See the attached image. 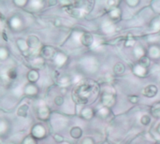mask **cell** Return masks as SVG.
<instances>
[{
  "instance_id": "obj_15",
  "label": "cell",
  "mask_w": 160,
  "mask_h": 144,
  "mask_svg": "<svg viewBox=\"0 0 160 144\" xmlns=\"http://www.w3.org/2000/svg\"><path fill=\"white\" fill-rule=\"evenodd\" d=\"M151 112L156 118H160V104H156L155 106H153Z\"/></svg>"
},
{
  "instance_id": "obj_5",
  "label": "cell",
  "mask_w": 160,
  "mask_h": 144,
  "mask_svg": "<svg viewBox=\"0 0 160 144\" xmlns=\"http://www.w3.org/2000/svg\"><path fill=\"white\" fill-rule=\"evenodd\" d=\"M93 41H94V38H93L92 35H90V34H84L81 37V42L84 46H90V45H92Z\"/></svg>"
},
{
  "instance_id": "obj_6",
  "label": "cell",
  "mask_w": 160,
  "mask_h": 144,
  "mask_svg": "<svg viewBox=\"0 0 160 144\" xmlns=\"http://www.w3.org/2000/svg\"><path fill=\"white\" fill-rule=\"evenodd\" d=\"M32 134L34 137L40 139L44 136V129L41 126H35L32 130Z\"/></svg>"
},
{
  "instance_id": "obj_9",
  "label": "cell",
  "mask_w": 160,
  "mask_h": 144,
  "mask_svg": "<svg viewBox=\"0 0 160 144\" xmlns=\"http://www.w3.org/2000/svg\"><path fill=\"white\" fill-rule=\"evenodd\" d=\"M70 135H71V137L74 138V139H80V138L82 137V130L80 127H73V128L70 130Z\"/></svg>"
},
{
  "instance_id": "obj_2",
  "label": "cell",
  "mask_w": 160,
  "mask_h": 144,
  "mask_svg": "<svg viewBox=\"0 0 160 144\" xmlns=\"http://www.w3.org/2000/svg\"><path fill=\"white\" fill-rule=\"evenodd\" d=\"M158 94V88L155 85H149L144 88L143 95L146 96L147 97H154Z\"/></svg>"
},
{
  "instance_id": "obj_14",
  "label": "cell",
  "mask_w": 160,
  "mask_h": 144,
  "mask_svg": "<svg viewBox=\"0 0 160 144\" xmlns=\"http://www.w3.org/2000/svg\"><path fill=\"white\" fill-rule=\"evenodd\" d=\"M93 115V111L89 108H85L82 112V116L85 119H90Z\"/></svg>"
},
{
  "instance_id": "obj_8",
  "label": "cell",
  "mask_w": 160,
  "mask_h": 144,
  "mask_svg": "<svg viewBox=\"0 0 160 144\" xmlns=\"http://www.w3.org/2000/svg\"><path fill=\"white\" fill-rule=\"evenodd\" d=\"M27 79L32 83L36 82L38 81V71H36L35 69L30 70L28 72V74H27Z\"/></svg>"
},
{
  "instance_id": "obj_18",
  "label": "cell",
  "mask_w": 160,
  "mask_h": 144,
  "mask_svg": "<svg viewBox=\"0 0 160 144\" xmlns=\"http://www.w3.org/2000/svg\"><path fill=\"white\" fill-rule=\"evenodd\" d=\"M54 103H55V105H57V106H61V105L64 103V98H63L62 97H60V96H57V97L54 98Z\"/></svg>"
},
{
  "instance_id": "obj_23",
  "label": "cell",
  "mask_w": 160,
  "mask_h": 144,
  "mask_svg": "<svg viewBox=\"0 0 160 144\" xmlns=\"http://www.w3.org/2000/svg\"><path fill=\"white\" fill-rule=\"evenodd\" d=\"M138 3H139V1H137V2H130V1H128V4L130 5V6H135V5H137Z\"/></svg>"
},
{
  "instance_id": "obj_1",
  "label": "cell",
  "mask_w": 160,
  "mask_h": 144,
  "mask_svg": "<svg viewBox=\"0 0 160 144\" xmlns=\"http://www.w3.org/2000/svg\"><path fill=\"white\" fill-rule=\"evenodd\" d=\"M92 91V87L88 84H83L82 86H80L77 89V98L81 103H86L87 102V98H88V95L91 93Z\"/></svg>"
},
{
  "instance_id": "obj_16",
  "label": "cell",
  "mask_w": 160,
  "mask_h": 144,
  "mask_svg": "<svg viewBox=\"0 0 160 144\" xmlns=\"http://www.w3.org/2000/svg\"><path fill=\"white\" fill-rule=\"evenodd\" d=\"M141 122H142V125L147 126V125H149V124H150V122H151V118H150V116H148V115H143V116L141 118Z\"/></svg>"
},
{
  "instance_id": "obj_20",
  "label": "cell",
  "mask_w": 160,
  "mask_h": 144,
  "mask_svg": "<svg viewBox=\"0 0 160 144\" xmlns=\"http://www.w3.org/2000/svg\"><path fill=\"white\" fill-rule=\"evenodd\" d=\"M82 144H95L94 141L91 138H84L82 142Z\"/></svg>"
},
{
  "instance_id": "obj_17",
  "label": "cell",
  "mask_w": 160,
  "mask_h": 144,
  "mask_svg": "<svg viewBox=\"0 0 160 144\" xmlns=\"http://www.w3.org/2000/svg\"><path fill=\"white\" fill-rule=\"evenodd\" d=\"M120 10L118 9V8H113L112 11H111V16L112 17V18H118L119 16H120Z\"/></svg>"
},
{
  "instance_id": "obj_21",
  "label": "cell",
  "mask_w": 160,
  "mask_h": 144,
  "mask_svg": "<svg viewBox=\"0 0 160 144\" xmlns=\"http://www.w3.org/2000/svg\"><path fill=\"white\" fill-rule=\"evenodd\" d=\"M53 140L56 142H62L64 141L63 137H61L60 135H54L53 136Z\"/></svg>"
},
{
  "instance_id": "obj_24",
  "label": "cell",
  "mask_w": 160,
  "mask_h": 144,
  "mask_svg": "<svg viewBox=\"0 0 160 144\" xmlns=\"http://www.w3.org/2000/svg\"><path fill=\"white\" fill-rule=\"evenodd\" d=\"M56 1H50V5H55Z\"/></svg>"
},
{
  "instance_id": "obj_13",
  "label": "cell",
  "mask_w": 160,
  "mask_h": 144,
  "mask_svg": "<svg viewBox=\"0 0 160 144\" xmlns=\"http://www.w3.org/2000/svg\"><path fill=\"white\" fill-rule=\"evenodd\" d=\"M139 63H140V66H141L142 67L146 68V67H148L150 66V59H149L147 56H142V57L140 58Z\"/></svg>"
},
{
  "instance_id": "obj_25",
  "label": "cell",
  "mask_w": 160,
  "mask_h": 144,
  "mask_svg": "<svg viewBox=\"0 0 160 144\" xmlns=\"http://www.w3.org/2000/svg\"><path fill=\"white\" fill-rule=\"evenodd\" d=\"M158 132L160 134V124L158 125Z\"/></svg>"
},
{
  "instance_id": "obj_11",
  "label": "cell",
  "mask_w": 160,
  "mask_h": 144,
  "mask_svg": "<svg viewBox=\"0 0 160 144\" xmlns=\"http://www.w3.org/2000/svg\"><path fill=\"white\" fill-rule=\"evenodd\" d=\"M38 117H39L40 119H42V120L46 119V118L49 116V110H48V108H46V107L40 108V109L38 110Z\"/></svg>"
},
{
  "instance_id": "obj_4",
  "label": "cell",
  "mask_w": 160,
  "mask_h": 144,
  "mask_svg": "<svg viewBox=\"0 0 160 144\" xmlns=\"http://www.w3.org/2000/svg\"><path fill=\"white\" fill-rule=\"evenodd\" d=\"M27 46L30 49H37L39 46V40L37 37L35 36H31L28 37L27 39Z\"/></svg>"
},
{
  "instance_id": "obj_7",
  "label": "cell",
  "mask_w": 160,
  "mask_h": 144,
  "mask_svg": "<svg viewBox=\"0 0 160 144\" xmlns=\"http://www.w3.org/2000/svg\"><path fill=\"white\" fill-rule=\"evenodd\" d=\"M102 101H103V104H104L105 106L111 107V106H112V104L114 103V97H112V95L106 94V95L103 96Z\"/></svg>"
},
{
  "instance_id": "obj_19",
  "label": "cell",
  "mask_w": 160,
  "mask_h": 144,
  "mask_svg": "<svg viewBox=\"0 0 160 144\" xmlns=\"http://www.w3.org/2000/svg\"><path fill=\"white\" fill-rule=\"evenodd\" d=\"M8 76L10 79H15V78L17 77V75H16V71H15L14 69H10V70L8 72Z\"/></svg>"
},
{
  "instance_id": "obj_3",
  "label": "cell",
  "mask_w": 160,
  "mask_h": 144,
  "mask_svg": "<svg viewBox=\"0 0 160 144\" xmlns=\"http://www.w3.org/2000/svg\"><path fill=\"white\" fill-rule=\"evenodd\" d=\"M41 54L44 58L46 59H51L53 57L54 55V50L52 48V47H49V46H46L42 49L41 51Z\"/></svg>"
},
{
  "instance_id": "obj_22",
  "label": "cell",
  "mask_w": 160,
  "mask_h": 144,
  "mask_svg": "<svg viewBox=\"0 0 160 144\" xmlns=\"http://www.w3.org/2000/svg\"><path fill=\"white\" fill-rule=\"evenodd\" d=\"M129 100L132 103H137L139 101V97L137 96H131V97H129Z\"/></svg>"
},
{
  "instance_id": "obj_10",
  "label": "cell",
  "mask_w": 160,
  "mask_h": 144,
  "mask_svg": "<svg viewBox=\"0 0 160 144\" xmlns=\"http://www.w3.org/2000/svg\"><path fill=\"white\" fill-rule=\"evenodd\" d=\"M28 110H29V107H28L27 105L24 104V105L21 106V107L18 109V111H17L18 116H20V117H26V116H27Z\"/></svg>"
},
{
  "instance_id": "obj_12",
  "label": "cell",
  "mask_w": 160,
  "mask_h": 144,
  "mask_svg": "<svg viewBox=\"0 0 160 144\" xmlns=\"http://www.w3.org/2000/svg\"><path fill=\"white\" fill-rule=\"evenodd\" d=\"M125 69H126V67H125V66H124L122 63H117V64L114 66V67H113V71H114V73L117 74V75L123 74V73L125 72Z\"/></svg>"
}]
</instances>
